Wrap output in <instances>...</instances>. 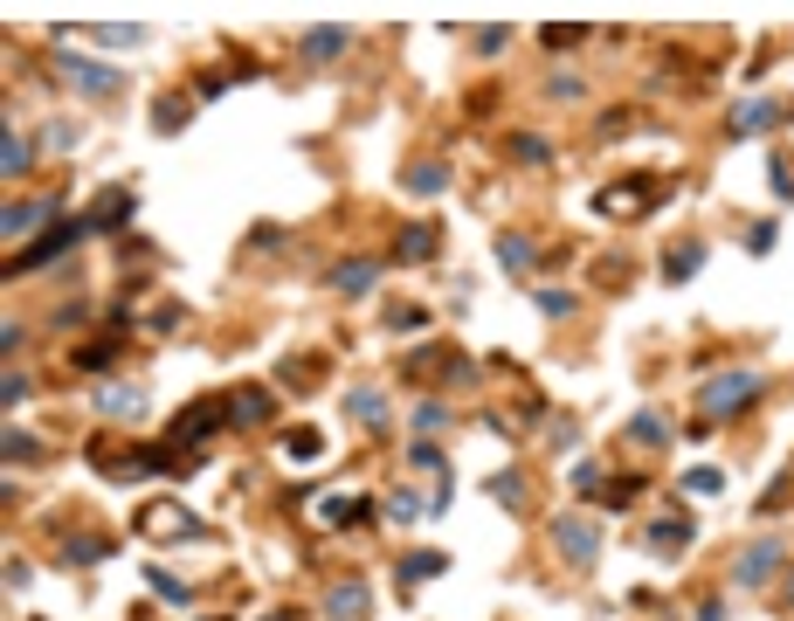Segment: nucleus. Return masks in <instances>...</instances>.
Segmentation results:
<instances>
[{
  "label": "nucleus",
  "instance_id": "nucleus-23",
  "mask_svg": "<svg viewBox=\"0 0 794 621\" xmlns=\"http://www.w3.org/2000/svg\"><path fill=\"white\" fill-rule=\"evenodd\" d=\"M622 443H635V449H671V428H663L656 407H635L629 428H622Z\"/></svg>",
  "mask_w": 794,
  "mask_h": 621
},
{
  "label": "nucleus",
  "instance_id": "nucleus-32",
  "mask_svg": "<svg viewBox=\"0 0 794 621\" xmlns=\"http://www.w3.org/2000/svg\"><path fill=\"white\" fill-rule=\"evenodd\" d=\"M145 587H152V593H160V601H166V608H187V601H194V593H187V580H181V574H173V566H145Z\"/></svg>",
  "mask_w": 794,
  "mask_h": 621
},
{
  "label": "nucleus",
  "instance_id": "nucleus-27",
  "mask_svg": "<svg viewBox=\"0 0 794 621\" xmlns=\"http://www.w3.org/2000/svg\"><path fill=\"white\" fill-rule=\"evenodd\" d=\"M407 194H415V200H443V194H449V166H443V160L407 166Z\"/></svg>",
  "mask_w": 794,
  "mask_h": 621
},
{
  "label": "nucleus",
  "instance_id": "nucleus-28",
  "mask_svg": "<svg viewBox=\"0 0 794 621\" xmlns=\"http://www.w3.org/2000/svg\"><path fill=\"white\" fill-rule=\"evenodd\" d=\"M698 270H705V242H698V236H690V242H677L671 255H663V283H690Z\"/></svg>",
  "mask_w": 794,
  "mask_h": 621
},
{
  "label": "nucleus",
  "instance_id": "nucleus-15",
  "mask_svg": "<svg viewBox=\"0 0 794 621\" xmlns=\"http://www.w3.org/2000/svg\"><path fill=\"white\" fill-rule=\"evenodd\" d=\"M367 608H373V593H367L360 574H346V580L325 587V614H331V621H367Z\"/></svg>",
  "mask_w": 794,
  "mask_h": 621
},
{
  "label": "nucleus",
  "instance_id": "nucleus-16",
  "mask_svg": "<svg viewBox=\"0 0 794 621\" xmlns=\"http://www.w3.org/2000/svg\"><path fill=\"white\" fill-rule=\"evenodd\" d=\"M690 538H698V518H684V511H663L656 525H650V553L656 559H677Z\"/></svg>",
  "mask_w": 794,
  "mask_h": 621
},
{
  "label": "nucleus",
  "instance_id": "nucleus-43",
  "mask_svg": "<svg viewBox=\"0 0 794 621\" xmlns=\"http://www.w3.org/2000/svg\"><path fill=\"white\" fill-rule=\"evenodd\" d=\"M388 325H394V331H422V325H428V310H422V304H394V310H388Z\"/></svg>",
  "mask_w": 794,
  "mask_h": 621
},
{
  "label": "nucleus",
  "instance_id": "nucleus-41",
  "mask_svg": "<svg viewBox=\"0 0 794 621\" xmlns=\"http://www.w3.org/2000/svg\"><path fill=\"white\" fill-rule=\"evenodd\" d=\"M774 242H781L774 221H753V228H747V255H774Z\"/></svg>",
  "mask_w": 794,
  "mask_h": 621
},
{
  "label": "nucleus",
  "instance_id": "nucleus-17",
  "mask_svg": "<svg viewBox=\"0 0 794 621\" xmlns=\"http://www.w3.org/2000/svg\"><path fill=\"white\" fill-rule=\"evenodd\" d=\"M650 200H663L656 173H643V187H601V194H595V207H601V215H643Z\"/></svg>",
  "mask_w": 794,
  "mask_h": 621
},
{
  "label": "nucleus",
  "instance_id": "nucleus-26",
  "mask_svg": "<svg viewBox=\"0 0 794 621\" xmlns=\"http://www.w3.org/2000/svg\"><path fill=\"white\" fill-rule=\"evenodd\" d=\"M380 518H394V525H415V518H428V498L415 483H401V490H388L380 498Z\"/></svg>",
  "mask_w": 794,
  "mask_h": 621
},
{
  "label": "nucleus",
  "instance_id": "nucleus-3",
  "mask_svg": "<svg viewBox=\"0 0 794 621\" xmlns=\"http://www.w3.org/2000/svg\"><path fill=\"white\" fill-rule=\"evenodd\" d=\"M84 236H97V228H90L84 215H76V221H48V228H42L35 242H21V255L8 263V276H21V270H48V263H56V255H69V249L84 242Z\"/></svg>",
  "mask_w": 794,
  "mask_h": 621
},
{
  "label": "nucleus",
  "instance_id": "nucleus-1",
  "mask_svg": "<svg viewBox=\"0 0 794 621\" xmlns=\"http://www.w3.org/2000/svg\"><path fill=\"white\" fill-rule=\"evenodd\" d=\"M760 394H766V380L753 367H726V373H711L698 386V422H739Z\"/></svg>",
  "mask_w": 794,
  "mask_h": 621
},
{
  "label": "nucleus",
  "instance_id": "nucleus-14",
  "mask_svg": "<svg viewBox=\"0 0 794 621\" xmlns=\"http://www.w3.org/2000/svg\"><path fill=\"white\" fill-rule=\"evenodd\" d=\"M221 407H228V428H263L276 414L270 386H236V394H221Z\"/></svg>",
  "mask_w": 794,
  "mask_h": 621
},
{
  "label": "nucleus",
  "instance_id": "nucleus-38",
  "mask_svg": "<svg viewBox=\"0 0 794 621\" xmlns=\"http://www.w3.org/2000/svg\"><path fill=\"white\" fill-rule=\"evenodd\" d=\"M540 318H574V291H532Z\"/></svg>",
  "mask_w": 794,
  "mask_h": 621
},
{
  "label": "nucleus",
  "instance_id": "nucleus-6",
  "mask_svg": "<svg viewBox=\"0 0 794 621\" xmlns=\"http://www.w3.org/2000/svg\"><path fill=\"white\" fill-rule=\"evenodd\" d=\"M373 518H380V498H367V490H331V498H318L325 532H352V525H373Z\"/></svg>",
  "mask_w": 794,
  "mask_h": 621
},
{
  "label": "nucleus",
  "instance_id": "nucleus-25",
  "mask_svg": "<svg viewBox=\"0 0 794 621\" xmlns=\"http://www.w3.org/2000/svg\"><path fill=\"white\" fill-rule=\"evenodd\" d=\"M346 414H352V422H360V428H388V394H380V386H352V401H346Z\"/></svg>",
  "mask_w": 794,
  "mask_h": 621
},
{
  "label": "nucleus",
  "instance_id": "nucleus-40",
  "mask_svg": "<svg viewBox=\"0 0 794 621\" xmlns=\"http://www.w3.org/2000/svg\"><path fill=\"white\" fill-rule=\"evenodd\" d=\"M76 145H84V124H69V118L48 124V152H76Z\"/></svg>",
  "mask_w": 794,
  "mask_h": 621
},
{
  "label": "nucleus",
  "instance_id": "nucleus-50",
  "mask_svg": "<svg viewBox=\"0 0 794 621\" xmlns=\"http://www.w3.org/2000/svg\"><path fill=\"white\" fill-rule=\"evenodd\" d=\"M29 580H35V566H29V559H8V593H21Z\"/></svg>",
  "mask_w": 794,
  "mask_h": 621
},
{
  "label": "nucleus",
  "instance_id": "nucleus-9",
  "mask_svg": "<svg viewBox=\"0 0 794 621\" xmlns=\"http://www.w3.org/2000/svg\"><path fill=\"white\" fill-rule=\"evenodd\" d=\"M221 428H228V407H221V401H194V407L173 414V435H166V443L200 449V443H208V435H221Z\"/></svg>",
  "mask_w": 794,
  "mask_h": 621
},
{
  "label": "nucleus",
  "instance_id": "nucleus-4",
  "mask_svg": "<svg viewBox=\"0 0 794 621\" xmlns=\"http://www.w3.org/2000/svg\"><path fill=\"white\" fill-rule=\"evenodd\" d=\"M553 546H559V559L595 566V559H601V525H595L587 511H559V518H553Z\"/></svg>",
  "mask_w": 794,
  "mask_h": 621
},
{
  "label": "nucleus",
  "instance_id": "nucleus-12",
  "mask_svg": "<svg viewBox=\"0 0 794 621\" xmlns=\"http://www.w3.org/2000/svg\"><path fill=\"white\" fill-rule=\"evenodd\" d=\"M443 574H449V553H435V546H407V553L394 559V580H401V593H415V587L443 580Z\"/></svg>",
  "mask_w": 794,
  "mask_h": 621
},
{
  "label": "nucleus",
  "instance_id": "nucleus-46",
  "mask_svg": "<svg viewBox=\"0 0 794 621\" xmlns=\"http://www.w3.org/2000/svg\"><path fill=\"white\" fill-rule=\"evenodd\" d=\"M443 422H449V407H443V401H422V407H415V428H422V435H435Z\"/></svg>",
  "mask_w": 794,
  "mask_h": 621
},
{
  "label": "nucleus",
  "instance_id": "nucleus-11",
  "mask_svg": "<svg viewBox=\"0 0 794 621\" xmlns=\"http://www.w3.org/2000/svg\"><path fill=\"white\" fill-rule=\"evenodd\" d=\"M139 532H145V538H208V525L187 518L181 504H145V511H139Z\"/></svg>",
  "mask_w": 794,
  "mask_h": 621
},
{
  "label": "nucleus",
  "instance_id": "nucleus-36",
  "mask_svg": "<svg viewBox=\"0 0 794 621\" xmlns=\"http://www.w3.org/2000/svg\"><path fill=\"white\" fill-rule=\"evenodd\" d=\"M595 498H601V504H608V511H629V504H635V498H643V477H608V483H601V490H595Z\"/></svg>",
  "mask_w": 794,
  "mask_h": 621
},
{
  "label": "nucleus",
  "instance_id": "nucleus-48",
  "mask_svg": "<svg viewBox=\"0 0 794 621\" xmlns=\"http://www.w3.org/2000/svg\"><path fill=\"white\" fill-rule=\"evenodd\" d=\"M0 401H8V407H21V401H29V380H21L14 367H8V380H0Z\"/></svg>",
  "mask_w": 794,
  "mask_h": 621
},
{
  "label": "nucleus",
  "instance_id": "nucleus-53",
  "mask_svg": "<svg viewBox=\"0 0 794 621\" xmlns=\"http://www.w3.org/2000/svg\"><path fill=\"white\" fill-rule=\"evenodd\" d=\"M263 621H297V608H270V614H263Z\"/></svg>",
  "mask_w": 794,
  "mask_h": 621
},
{
  "label": "nucleus",
  "instance_id": "nucleus-5",
  "mask_svg": "<svg viewBox=\"0 0 794 621\" xmlns=\"http://www.w3.org/2000/svg\"><path fill=\"white\" fill-rule=\"evenodd\" d=\"M132 215H139V194H132V179H111L105 194H97L90 207H84V221L97 228V236H118V228H132Z\"/></svg>",
  "mask_w": 794,
  "mask_h": 621
},
{
  "label": "nucleus",
  "instance_id": "nucleus-18",
  "mask_svg": "<svg viewBox=\"0 0 794 621\" xmlns=\"http://www.w3.org/2000/svg\"><path fill=\"white\" fill-rule=\"evenodd\" d=\"M97 414H105V422H139V414H145V386L139 380L132 386H124V380L97 386Z\"/></svg>",
  "mask_w": 794,
  "mask_h": 621
},
{
  "label": "nucleus",
  "instance_id": "nucleus-51",
  "mask_svg": "<svg viewBox=\"0 0 794 621\" xmlns=\"http://www.w3.org/2000/svg\"><path fill=\"white\" fill-rule=\"evenodd\" d=\"M690 621H726V601L711 593V601H698V614H690Z\"/></svg>",
  "mask_w": 794,
  "mask_h": 621
},
{
  "label": "nucleus",
  "instance_id": "nucleus-47",
  "mask_svg": "<svg viewBox=\"0 0 794 621\" xmlns=\"http://www.w3.org/2000/svg\"><path fill=\"white\" fill-rule=\"evenodd\" d=\"M766 179H774V200H794V179H787V160H766Z\"/></svg>",
  "mask_w": 794,
  "mask_h": 621
},
{
  "label": "nucleus",
  "instance_id": "nucleus-2",
  "mask_svg": "<svg viewBox=\"0 0 794 621\" xmlns=\"http://www.w3.org/2000/svg\"><path fill=\"white\" fill-rule=\"evenodd\" d=\"M781 566H787V538H781V532H760L753 546H739V559H732V587H739V593H760V587H774Z\"/></svg>",
  "mask_w": 794,
  "mask_h": 621
},
{
  "label": "nucleus",
  "instance_id": "nucleus-24",
  "mask_svg": "<svg viewBox=\"0 0 794 621\" xmlns=\"http://www.w3.org/2000/svg\"><path fill=\"white\" fill-rule=\"evenodd\" d=\"M187 118H194V103H187V90H166L160 103H152V132H160V139H173V132H187Z\"/></svg>",
  "mask_w": 794,
  "mask_h": 621
},
{
  "label": "nucleus",
  "instance_id": "nucleus-42",
  "mask_svg": "<svg viewBox=\"0 0 794 621\" xmlns=\"http://www.w3.org/2000/svg\"><path fill=\"white\" fill-rule=\"evenodd\" d=\"M470 42H477V56H504V48H511V29L498 21V29H477Z\"/></svg>",
  "mask_w": 794,
  "mask_h": 621
},
{
  "label": "nucleus",
  "instance_id": "nucleus-45",
  "mask_svg": "<svg viewBox=\"0 0 794 621\" xmlns=\"http://www.w3.org/2000/svg\"><path fill=\"white\" fill-rule=\"evenodd\" d=\"M511 145H519V160H525V166H546V139H540V132H519Z\"/></svg>",
  "mask_w": 794,
  "mask_h": 621
},
{
  "label": "nucleus",
  "instance_id": "nucleus-31",
  "mask_svg": "<svg viewBox=\"0 0 794 621\" xmlns=\"http://www.w3.org/2000/svg\"><path fill=\"white\" fill-rule=\"evenodd\" d=\"M318 456H325V435H318L312 422L284 435V462H297V470H304V462H318Z\"/></svg>",
  "mask_w": 794,
  "mask_h": 621
},
{
  "label": "nucleus",
  "instance_id": "nucleus-21",
  "mask_svg": "<svg viewBox=\"0 0 794 621\" xmlns=\"http://www.w3.org/2000/svg\"><path fill=\"white\" fill-rule=\"evenodd\" d=\"M491 255H498V270H504V276H525L532 263H540L532 236H519V228H511V236H498V242H491Z\"/></svg>",
  "mask_w": 794,
  "mask_h": 621
},
{
  "label": "nucleus",
  "instance_id": "nucleus-22",
  "mask_svg": "<svg viewBox=\"0 0 794 621\" xmlns=\"http://www.w3.org/2000/svg\"><path fill=\"white\" fill-rule=\"evenodd\" d=\"M29 160H35V139L21 132V124H0V173L21 179V173H29Z\"/></svg>",
  "mask_w": 794,
  "mask_h": 621
},
{
  "label": "nucleus",
  "instance_id": "nucleus-44",
  "mask_svg": "<svg viewBox=\"0 0 794 621\" xmlns=\"http://www.w3.org/2000/svg\"><path fill=\"white\" fill-rule=\"evenodd\" d=\"M580 35H587L580 21H574V29H567V21H553V29H540V42H546V48H574Z\"/></svg>",
  "mask_w": 794,
  "mask_h": 621
},
{
  "label": "nucleus",
  "instance_id": "nucleus-20",
  "mask_svg": "<svg viewBox=\"0 0 794 621\" xmlns=\"http://www.w3.org/2000/svg\"><path fill=\"white\" fill-rule=\"evenodd\" d=\"M48 221H63L56 200H8V215H0L8 236H35V228H48Z\"/></svg>",
  "mask_w": 794,
  "mask_h": 621
},
{
  "label": "nucleus",
  "instance_id": "nucleus-52",
  "mask_svg": "<svg viewBox=\"0 0 794 621\" xmlns=\"http://www.w3.org/2000/svg\"><path fill=\"white\" fill-rule=\"evenodd\" d=\"M781 601H787V608H794V566H787V580H781Z\"/></svg>",
  "mask_w": 794,
  "mask_h": 621
},
{
  "label": "nucleus",
  "instance_id": "nucleus-37",
  "mask_svg": "<svg viewBox=\"0 0 794 621\" xmlns=\"http://www.w3.org/2000/svg\"><path fill=\"white\" fill-rule=\"evenodd\" d=\"M684 490H690V498H719V490H726V477L711 470V462H698V470H684Z\"/></svg>",
  "mask_w": 794,
  "mask_h": 621
},
{
  "label": "nucleus",
  "instance_id": "nucleus-10",
  "mask_svg": "<svg viewBox=\"0 0 794 621\" xmlns=\"http://www.w3.org/2000/svg\"><path fill=\"white\" fill-rule=\"evenodd\" d=\"M435 255H443V228H435V221H407L401 236H394V249H388V263L415 270V263H435Z\"/></svg>",
  "mask_w": 794,
  "mask_h": 621
},
{
  "label": "nucleus",
  "instance_id": "nucleus-7",
  "mask_svg": "<svg viewBox=\"0 0 794 621\" xmlns=\"http://www.w3.org/2000/svg\"><path fill=\"white\" fill-rule=\"evenodd\" d=\"M346 48H352V29H346V21H318V29L297 35V63H304V69H331Z\"/></svg>",
  "mask_w": 794,
  "mask_h": 621
},
{
  "label": "nucleus",
  "instance_id": "nucleus-30",
  "mask_svg": "<svg viewBox=\"0 0 794 621\" xmlns=\"http://www.w3.org/2000/svg\"><path fill=\"white\" fill-rule=\"evenodd\" d=\"M483 498H491V504H504L511 518H519V511H525V477H519V470H498L491 483H483Z\"/></svg>",
  "mask_w": 794,
  "mask_h": 621
},
{
  "label": "nucleus",
  "instance_id": "nucleus-19",
  "mask_svg": "<svg viewBox=\"0 0 794 621\" xmlns=\"http://www.w3.org/2000/svg\"><path fill=\"white\" fill-rule=\"evenodd\" d=\"M380 270H388V263H380V255H352V263H339V270H331L325 283H331V291H339V297H367L373 283H380Z\"/></svg>",
  "mask_w": 794,
  "mask_h": 621
},
{
  "label": "nucleus",
  "instance_id": "nucleus-13",
  "mask_svg": "<svg viewBox=\"0 0 794 621\" xmlns=\"http://www.w3.org/2000/svg\"><path fill=\"white\" fill-rule=\"evenodd\" d=\"M781 118H787V97H747V103L732 111L726 132H732V139H760V132H774Z\"/></svg>",
  "mask_w": 794,
  "mask_h": 621
},
{
  "label": "nucleus",
  "instance_id": "nucleus-8",
  "mask_svg": "<svg viewBox=\"0 0 794 621\" xmlns=\"http://www.w3.org/2000/svg\"><path fill=\"white\" fill-rule=\"evenodd\" d=\"M63 84H76L84 97H118L124 90V69L118 63H97V56H63Z\"/></svg>",
  "mask_w": 794,
  "mask_h": 621
},
{
  "label": "nucleus",
  "instance_id": "nucleus-29",
  "mask_svg": "<svg viewBox=\"0 0 794 621\" xmlns=\"http://www.w3.org/2000/svg\"><path fill=\"white\" fill-rule=\"evenodd\" d=\"M69 359H76V373H111V367H118V339H111V331H105V339L76 346Z\"/></svg>",
  "mask_w": 794,
  "mask_h": 621
},
{
  "label": "nucleus",
  "instance_id": "nucleus-39",
  "mask_svg": "<svg viewBox=\"0 0 794 621\" xmlns=\"http://www.w3.org/2000/svg\"><path fill=\"white\" fill-rule=\"evenodd\" d=\"M8 462H42V443L29 428H8Z\"/></svg>",
  "mask_w": 794,
  "mask_h": 621
},
{
  "label": "nucleus",
  "instance_id": "nucleus-33",
  "mask_svg": "<svg viewBox=\"0 0 794 621\" xmlns=\"http://www.w3.org/2000/svg\"><path fill=\"white\" fill-rule=\"evenodd\" d=\"M63 559H69V566H105V559H111V538L84 532V538H69V546H63Z\"/></svg>",
  "mask_w": 794,
  "mask_h": 621
},
{
  "label": "nucleus",
  "instance_id": "nucleus-34",
  "mask_svg": "<svg viewBox=\"0 0 794 621\" xmlns=\"http://www.w3.org/2000/svg\"><path fill=\"white\" fill-rule=\"evenodd\" d=\"M76 35H90V42H105V48H139V42H145L139 21H111V29H76Z\"/></svg>",
  "mask_w": 794,
  "mask_h": 621
},
{
  "label": "nucleus",
  "instance_id": "nucleus-35",
  "mask_svg": "<svg viewBox=\"0 0 794 621\" xmlns=\"http://www.w3.org/2000/svg\"><path fill=\"white\" fill-rule=\"evenodd\" d=\"M407 470H422V477H449V456L422 435V443H407Z\"/></svg>",
  "mask_w": 794,
  "mask_h": 621
},
{
  "label": "nucleus",
  "instance_id": "nucleus-49",
  "mask_svg": "<svg viewBox=\"0 0 794 621\" xmlns=\"http://www.w3.org/2000/svg\"><path fill=\"white\" fill-rule=\"evenodd\" d=\"M574 490H587V498H595V490H601V462H574Z\"/></svg>",
  "mask_w": 794,
  "mask_h": 621
},
{
  "label": "nucleus",
  "instance_id": "nucleus-54",
  "mask_svg": "<svg viewBox=\"0 0 794 621\" xmlns=\"http://www.w3.org/2000/svg\"><path fill=\"white\" fill-rule=\"evenodd\" d=\"M200 621H236V614H200Z\"/></svg>",
  "mask_w": 794,
  "mask_h": 621
}]
</instances>
